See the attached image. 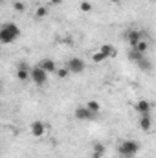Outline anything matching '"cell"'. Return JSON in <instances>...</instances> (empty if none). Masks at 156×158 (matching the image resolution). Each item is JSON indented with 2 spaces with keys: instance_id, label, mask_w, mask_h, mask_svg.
<instances>
[{
  "instance_id": "obj_1",
  "label": "cell",
  "mask_w": 156,
  "mask_h": 158,
  "mask_svg": "<svg viewBox=\"0 0 156 158\" xmlns=\"http://www.w3.org/2000/svg\"><path fill=\"white\" fill-rule=\"evenodd\" d=\"M20 37V28L13 22L0 26V44H11Z\"/></svg>"
},
{
  "instance_id": "obj_2",
  "label": "cell",
  "mask_w": 156,
  "mask_h": 158,
  "mask_svg": "<svg viewBox=\"0 0 156 158\" xmlns=\"http://www.w3.org/2000/svg\"><path fill=\"white\" fill-rule=\"evenodd\" d=\"M140 147H142V145H140L138 142H134V140H125V142H121L117 153L123 158H130V156H134V155L140 153Z\"/></svg>"
},
{
  "instance_id": "obj_3",
  "label": "cell",
  "mask_w": 156,
  "mask_h": 158,
  "mask_svg": "<svg viewBox=\"0 0 156 158\" xmlns=\"http://www.w3.org/2000/svg\"><path fill=\"white\" fill-rule=\"evenodd\" d=\"M48 76H50V74H46V72H44L42 68H39L37 64L30 68V81H33V83L39 85V86H42V85L48 83Z\"/></svg>"
},
{
  "instance_id": "obj_4",
  "label": "cell",
  "mask_w": 156,
  "mask_h": 158,
  "mask_svg": "<svg viewBox=\"0 0 156 158\" xmlns=\"http://www.w3.org/2000/svg\"><path fill=\"white\" fill-rule=\"evenodd\" d=\"M64 68H66L70 74H81V72H84V61H83L81 57H72V59L66 61Z\"/></svg>"
},
{
  "instance_id": "obj_5",
  "label": "cell",
  "mask_w": 156,
  "mask_h": 158,
  "mask_svg": "<svg viewBox=\"0 0 156 158\" xmlns=\"http://www.w3.org/2000/svg\"><path fill=\"white\" fill-rule=\"evenodd\" d=\"M74 118L79 119V121H88V119H94L96 118V114H92L84 105H81V107H77L76 110H74Z\"/></svg>"
},
{
  "instance_id": "obj_6",
  "label": "cell",
  "mask_w": 156,
  "mask_h": 158,
  "mask_svg": "<svg viewBox=\"0 0 156 158\" xmlns=\"http://www.w3.org/2000/svg\"><path fill=\"white\" fill-rule=\"evenodd\" d=\"M17 79L20 81V83H26V81H30V66H28V63H18L17 64Z\"/></svg>"
},
{
  "instance_id": "obj_7",
  "label": "cell",
  "mask_w": 156,
  "mask_h": 158,
  "mask_svg": "<svg viewBox=\"0 0 156 158\" xmlns=\"http://www.w3.org/2000/svg\"><path fill=\"white\" fill-rule=\"evenodd\" d=\"M30 132L33 138H42L46 134V123L44 121H33L30 125Z\"/></svg>"
},
{
  "instance_id": "obj_8",
  "label": "cell",
  "mask_w": 156,
  "mask_h": 158,
  "mask_svg": "<svg viewBox=\"0 0 156 158\" xmlns=\"http://www.w3.org/2000/svg\"><path fill=\"white\" fill-rule=\"evenodd\" d=\"M125 39H127V42H129V44H130V48H132L138 40L143 39V33H142L140 30H129V31L125 33Z\"/></svg>"
},
{
  "instance_id": "obj_9",
  "label": "cell",
  "mask_w": 156,
  "mask_h": 158,
  "mask_svg": "<svg viewBox=\"0 0 156 158\" xmlns=\"http://www.w3.org/2000/svg\"><path fill=\"white\" fill-rule=\"evenodd\" d=\"M39 68H42L46 74H55V70H57V64H55V61L53 59H42L39 61V64H37Z\"/></svg>"
},
{
  "instance_id": "obj_10",
  "label": "cell",
  "mask_w": 156,
  "mask_h": 158,
  "mask_svg": "<svg viewBox=\"0 0 156 158\" xmlns=\"http://www.w3.org/2000/svg\"><path fill=\"white\" fill-rule=\"evenodd\" d=\"M151 109H153V105H151L147 99H140V101L136 103V110H138L140 116H142V114H151Z\"/></svg>"
},
{
  "instance_id": "obj_11",
  "label": "cell",
  "mask_w": 156,
  "mask_h": 158,
  "mask_svg": "<svg viewBox=\"0 0 156 158\" xmlns=\"http://www.w3.org/2000/svg\"><path fill=\"white\" fill-rule=\"evenodd\" d=\"M138 125H140L142 131H151L153 129V118H151V114H142Z\"/></svg>"
},
{
  "instance_id": "obj_12",
  "label": "cell",
  "mask_w": 156,
  "mask_h": 158,
  "mask_svg": "<svg viewBox=\"0 0 156 158\" xmlns=\"http://www.w3.org/2000/svg\"><path fill=\"white\" fill-rule=\"evenodd\" d=\"M132 50H134V52H138V53H142V55H145V53H147V50H149V42H147L145 39L138 40V42L132 46Z\"/></svg>"
},
{
  "instance_id": "obj_13",
  "label": "cell",
  "mask_w": 156,
  "mask_h": 158,
  "mask_svg": "<svg viewBox=\"0 0 156 158\" xmlns=\"http://www.w3.org/2000/svg\"><path fill=\"white\" fill-rule=\"evenodd\" d=\"M99 52H101V53H105V57H107V59H110V57H116V48H114V46H112V44H103V46H101V48H99Z\"/></svg>"
},
{
  "instance_id": "obj_14",
  "label": "cell",
  "mask_w": 156,
  "mask_h": 158,
  "mask_svg": "<svg viewBox=\"0 0 156 158\" xmlns=\"http://www.w3.org/2000/svg\"><path fill=\"white\" fill-rule=\"evenodd\" d=\"M84 107H86L92 114H96V116H97V114H99V110H101V103H99V101H96V99H90Z\"/></svg>"
},
{
  "instance_id": "obj_15",
  "label": "cell",
  "mask_w": 156,
  "mask_h": 158,
  "mask_svg": "<svg viewBox=\"0 0 156 158\" xmlns=\"http://www.w3.org/2000/svg\"><path fill=\"white\" fill-rule=\"evenodd\" d=\"M136 64H138L142 70H145V72H151V68H153V66H151V61H149V59H145V55H143L142 59H138V61H136Z\"/></svg>"
},
{
  "instance_id": "obj_16",
  "label": "cell",
  "mask_w": 156,
  "mask_h": 158,
  "mask_svg": "<svg viewBox=\"0 0 156 158\" xmlns=\"http://www.w3.org/2000/svg\"><path fill=\"white\" fill-rule=\"evenodd\" d=\"M105 151H107V149H105L103 143H96V145H94V158H103L105 156Z\"/></svg>"
},
{
  "instance_id": "obj_17",
  "label": "cell",
  "mask_w": 156,
  "mask_h": 158,
  "mask_svg": "<svg viewBox=\"0 0 156 158\" xmlns=\"http://www.w3.org/2000/svg\"><path fill=\"white\" fill-rule=\"evenodd\" d=\"M92 61H94L96 64H99V63H103V61H107V57H105V53H101L99 50H96V52L92 53Z\"/></svg>"
},
{
  "instance_id": "obj_18",
  "label": "cell",
  "mask_w": 156,
  "mask_h": 158,
  "mask_svg": "<svg viewBox=\"0 0 156 158\" xmlns=\"http://www.w3.org/2000/svg\"><path fill=\"white\" fill-rule=\"evenodd\" d=\"M35 17H37V19H44V17H48V7H46V6H39V7H37V9H35Z\"/></svg>"
},
{
  "instance_id": "obj_19",
  "label": "cell",
  "mask_w": 156,
  "mask_h": 158,
  "mask_svg": "<svg viewBox=\"0 0 156 158\" xmlns=\"http://www.w3.org/2000/svg\"><path fill=\"white\" fill-rule=\"evenodd\" d=\"M13 9H15L17 13H24V11H26V4L20 2V0H15V2H13Z\"/></svg>"
},
{
  "instance_id": "obj_20",
  "label": "cell",
  "mask_w": 156,
  "mask_h": 158,
  "mask_svg": "<svg viewBox=\"0 0 156 158\" xmlns=\"http://www.w3.org/2000/svg\"><path fill=\"white\" fill-rule=\"evenodd\" d=\"M55 76H57L59 79H66L68 76H70V72H68L64 66H63V68H59V66H57V70H55Z\"/></svg>"
},
{
  "instance_id": "obj_21",
  "label": "cell",
  "mask_w": 156,
  "mask_h": 158,
  "mask_svg": "<svg viewBox=\"0 0 156 158\" xmlns=\"http://www.w3.org/2000/svg\"><path fill=\"white\" fill-rule=\"evenodd\" d=\"M79 9H81L83 13H88V11H92V4H90L88 0H81V4H79Z\"/></svg>"
},
{
  "instance_id": "obj_22",
  "label": "cell",
  "mask_w": 156,
  "mask_h": 158,
  "mask_svg": "<svg viewBox=\"0 0 156 158\" xmlns=\"http://www.w3.org/2000/svg\"><path fill=\"white\" fill-rule=\"evenodd\" d=\"M129 57H130V61H134V63H136V61H138V59H142L143 55H142V53H138V52H134V50H130Z\"/></svg>"
},
{
  "instance_id": "obj_23",
  "label": "cell",
  "mask_w": 156,
  "mask_h": 158,
  "mask_svg": "<svg viewBox=\"0 0 156 158\" xmlns=\"http://www.w3.org/2000/svg\"><path fill=\"white\" fill-rule=\"evenodd\" d=\"M50 2H51L53 6H61V4H63V0H50Z\"/></svg>"
},
{
  "instance_id": "obj_24",
  "label": "cell",
  "mask_w": 156,
  "mask_h": 158,
  "mask_svg": "<svg viewBox=\"0 0 156 158\" xmlns=\"http://www.w3.org/2000/svg\"><path fill=\"white\" fill-rule=\"evenodd\" d=\"M110 2H112V4H119V2H121V0H110Z\"/></svg>"
},
{
  "instance_id": "obj_25",
  "label": "cell",
  "mask_w": 156,
  "mask_h": 158,
  "mask_svg": "<svg viewBox=\"0 0 156 158\" xmlns=\"http://www.w3.org/2000/svg\"><path fill=\"white\" fill-rule=\"evenodd\" d=\"M6 2H7V0H0V6H4V4H6Z\"/></svg>"
},
{
  "instance_id": "obj_26",
  "label": "cell",
  "mask_w": 156,
  "mask_h": 158,
  "mask_svg": "<svg viewBox=\"0 0 156 158\" xmlns=\"http://www.w3.org/2000/svg\"><path fill=\"white\" fill-rule=\"evenodd\" d=\"M0 90H2V85H0Z\"/></svg>"
}]
</instances>
